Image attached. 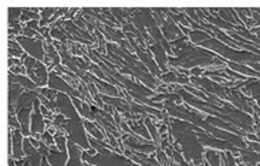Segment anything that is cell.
I'll use <instances>...</instances> for the list:
<instances>
[{
  "label": "cell",
  "mask_w": 260,
  "mask_h": 166,
  "mask_svg": "<svg viewBox=\"0 0 260 166\" xmlns=\"http://www.w3.org/2000/svg\"><path fill=\"white\" fill-rule=\"evenodd\" d=\"M20 131H12V149H13V152H12V155L13 156H16V159H22L23 158V150H22V136H20ZM13 156H10V158H13Z\"/></svg>",
  "instance_id": "6da1fadb"
},
{
  "label": "cell",
  "mask_w": 260,
  "mask_h": 166,
  "mask_svg": "<svg viewBox=\"0 0 260 166\" xmlns=\"http://www.w3.org/2000/svg\"><path fill=\"white\" fill-rule=\"evenodd\" d=\"M44 126H46V122H44V119L41 117V114L40 112H34L31 115V134H37L39 131L43 132Z\"/></svg>",
  "instance_id": "7a4b0ae2"
},
{
  "label": "cell",
  "mask_w": 260,
  "mask_h": 166,
  "mask_svg": "<svg viewBox=\"0 0 260 166\" xmlns=\"http://www.w3.org/2000/svg\"><path fill=\"white\" fill-rule=\"evenodd\" d=\"M54 11H56L54 9H44V10L41 11V20H50L48 16H50L51 13H54Z\"/></svg>",
  "instance_id": "3957f363"
},
{
  "label": "cell",
  "mask_w": 260,
  "mask_h": 166,
  "mask_svg": "<svg viewBox=\"0 0 260 166\" xmlns=\"http://www.w3.org/2000/svg\"><path fill=\"white\" fill-rule=\"evenodd\" d=\"M10 72H12V74H14V72H16V74H24V72H27V71L24 70L23 67H20V65H19V67H13V68H10Z\"/></svg>",
  "instance_id": "277c9868"
},
{
  "label": "cell",
  "mask_w": 260,
  "mask_h": 166,
  "mask_svg": "<svg viewBox=\"0 0 260 166\" xmlns=\"http://www.w3.org/2000/svg\"><path fill=\"white\" fill-rule=\"evenodd\" d=\"M9 163H10V166H14V162H13V159H12V158H10V162H9Z\"/></svg>",
  "instance_id": "5b68a950"
}]
</instances>
